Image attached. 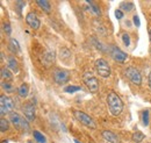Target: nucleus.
<instances>
[{"mask_svg":"<svg viewBox=\"0 0 151 143\" xmlns=\"http://www.w3.org/2000/svg\"><path fill=\"white\" fill-rule=\"evenodd\" d=\"M26 22L30 28H33L35 30L38 29L40 26H41V21H40V19L37 18V15L35 13H28L26 15Z\"/></svg>","mask_w":151,"mask_h":143,"instance_id":"nucleus-9","label":"nucleus"},{"mask_svg":"<svg viewBox=\"0 0 151 143\" xmlns=\"http://www.w3.org/2000/svg\"><path fill=\"white\" fill-rule=\"evenodd\" d=\"M92 41H93V42L95 43V47H96V48H99V49H100L101 51H105V48H104V47L101 46V43H100V42H98V41H96L95 38H92Z\"/></svg>","mask_w":151,"mask_h":143,"instance_id":"nucleus-30","label":"nucleus"},{"mask_svg":"<svg viewBox=\"0 0 151 143\" xmlns=\"http://www.w3.org/2000/svg\"><path fill=\"white\" fill-rule=\"evenodd\" d=\"M13 108H14V103L9 97H7V95L0 97V114H1V116L6 115V114H11Z\"/></svg>","mask_w":151,"mask_h":143,"instance_id":"nucleus-5","label":"nucleus"},{"mask_svg":"<svg viewBox=\"0 0 151 143\" xmlns=\"http://www.w3.org/2000/svg\"><path fill=\"white\" fill-rule=\"evenodd\" d=\"M34 139L37 141L38 143H45L47 142V139H45V136L43 135V134H41L38 130H34Z\"/></svg>","mask_w":151,"mask_h":143,"instance_id":"nucleus-20","label":"nucleus"},{"mask_svg":"<svg viewBox=\"0 0 151 143\" xmlns=\"http://www.w3.org/2000/svg\"><path fill=\"white\" fill-rule=\"evenodd\" d=\"M36 2H37L38 6L41 7L42 11H44L45 13H50V11H51V5H50L49 1H47V0H37Z\"/></svg>","mask_w":151,"mask_h":143,"instance_id":"nucleus-14","label":"nucleus"},{"mask_svg":"<svg viewBox=\"0 0 151 143\" xmlns=\"http://www.w3.org/2000/svg\"><path fill=\"white\" fill-rule=\"evenodd\" d=\"M75 143H80V142H79L78 140H75Z\"/></svg>","mask_w":151,"mask_h":143,"instance_id":"nucleus-33","label":"nucleus"},{"mask_svg":"<svg viewBox=\"0 0 151 143\" xmlns=\"http://www.w3.org/2000/svg\"><path fill=\"white\" fill-rule=\"evenodd\" d=\"M28 143H33V142H32V141H29V142H28Z\"/></svg>","mask_w":151,"mask_h":143,"instance_id":"nucleus-36","label":"nucleus"},{"mask_svg":"<svg viewBox=\"0 0 151 143\" xmlns=\"http://www.w3.org/2000/svg\"><path fill=\"white\" fill-rule=\"evenodd\" d=\"M2 143H8L7 141H2Z\"/></svg>","mask_w":151,"mask_h":143,"instance_id":"nucleus-34","label":"nucleus"},{"mask_svg":"<svg viewBox=\"0 0 151 143\" xmlns=\"http://www.w3.org/2000/svg\"><path fill=\"white\" fill-rule=\"evenodd\" d=\"M73 115H75V118L81 124V125L86 126V127H88V128H91V129H95V128H96V125H95L94 120H93L90 115H87L86 113H84V112H81V110H78V109H75V110H73Z\"/></svg>","mask_w":151,"mask_h":143,"instance_id":"nucleus-3","label":"nucleus"},{"mask_svg":"<svg viewBox=\"0 0 151 143\" xmlns=\"http://www.w3.org/2000/svg\"><path fill=\"white\" fill-rule=\"evenodd\" d=\"M8 68L9 69H12L13 71L15 72V73H18L19 72V65H18V62H17V59L14 58V57H8Z\"/></svg>","mask_w":151,"mask_h":143,"instance_id":"nucleus-15","label":"nucleus"},{"mask_svg":"<svg viewBox=\"0 0 151 143\" xmlns=\"http://www.w3.org/2000/svg\"><path fill=\"white\" fill-rule=\"evenodd\" d=\"M1 87L5 90L6 92H8V93L14 92V87H13V86H12V84H11V83H8V82H2V83H1Z\"/></svg>","mask_w":151,"mask_h":143,"instance_id":"nucleus-21","label":"nucleus"},{"mask_svg":"<svg viewBox=\"0 0 151 143\" xmlns=\"http://www.w3.org/2000/svg\"><path fill=\"white\" fill-rule=\"evenodd\" d=\"M115 18L117 19V20L122 19L123 18V12H122L121 9H116V11H115Z\"/></svg>","mask_w":151,"mask_h":143,"instance_id":"nucleus-27","label":"nucleus"},{"mask_svg":"<svg viewBox=\"0 0 151 143\" xmlns=\"http://www.w3.org/2000/svg\"><path fill=\"white\" fill-rule=\"evenodd\" d=\"M120 7H121L123 11L130 12L132 8H134V4H132V2H122V4L120 5Z\"/></svg>","mask_w":151,"mask_h":143,"instance_id":"nucleus-23","label":"nucleus"},{"mask_svg":"<svg viewBox=\"0 0 151 143\" xmlns=\"http://www.w3.org/2000/svg\"><path fill=\"white\" fill-rule=\"evenodd\" d=\"M64 91L66 92V93H75L77 91H80V87L79 86H75V85H70V86H66Z\"/></svg>","mask_w":151,"mask_h":143,"instance_id":"nucleus-24","label":"nucleus"},{"mask_svg":"<svg viewBox=\"0 0 151 143\" xmlns=\"http://www.w3.org/2000/svg\"><path fill=\"white\" fill-rule=\"evenodd\" d=\"M101 134H102V137H104L107 142L120 143V139H119V136H117L116 134H114L113 131H111V130H104Z\"/></svg>","mask_w":151,"mask_h":143,"instance_id":"nucleus-12","label":"nucleus"},{"mask_svg":"<svg viewBox=\"0 0 151 143\" xmlns=\"http://www.w3.org/2000/svg\"><path fill=\"white\" fill-rule=\"evenodd\" d=\"M111 56L113 57L114 61H116L119 63H123L127 59V54L124 51H122L120 48L115 47V46L111 47Z\"/></svg>","mask_w":151,"mask_h":143,"instance_id":"nucleus-7","label":"nucleus"},{"mask_svg":"<svg viewBox=\"0 0 151 143\" xmlns=\"http://www.w3.org/2000/svg\"><path fill=\"white\" fill-rule=\"evenodd\" d=\"M0 130L1 131L8 130V122L6 119H0Z\"/></svg>","mask_w":151,"mask_h":143,"instance_id":"nucleus-25","label":"nucleus"},{"mask_svg":"<svg viewBox=\"0 0 151 143\" xmlns=\"http://www.w3.org/2000/svg\"><path fill=\"white\" fill-rule=\"evenodd\" d=\"M150 41H151V30H150Z\"/></svg>","mask_w":151,"mask_h":143,"instance_id":"nucleus-35","label":"nucleus"},{"mask_svg":"<svg viewBox=\"0 0 151 143\" xmlns=\"http://www.w3.org/2000/svg\"><path fill=\"white\" fill-rule=\"evenodd\" d=\"M132 21H134V23H135L136 27H139V26H141V21H139L138 15H134V17H132Z\"/></svg>","mask_w":151,"mask_h":143,"instance_id":"nucleus-28","label":"nucleus"},{"mask_svg":"<svg viewBox=\"0 0 151 143\" xmlns=\"http://www.w3.org/2000/svg\"><path fill=\"white\" fill-rule=\"evenodd\" d=\"M149 86L151 87V72L149 73Z\"/></svg>","mask_w":151,"mask_h":143,"instance_id":"nucleus-32","label":"nucleus"},{"mask_svg":"<svg viewBox=\"0 0 151 143\" xmlns=\"http://www.w3.org/2000/svg\"><path fill=\"white\" fill-rule=\"evenodd\" d=\"M9 50L14 54H21V48H20L19 42L15 38H11L9 40Z\"/></svg>","mask_w":151,"mask_h":143,"instance_id":"nucleus-13","label":"nucleus"},{"mask_svg":"<svg viewBox=\"0 0 151 143\" xmlns=\"http://www.w3.org/2000/svg\"><path fill=\"white\" fill-rule=\"evenodd\" d=\"M9 120H11V122L13 124V126H14L17 129H19V130L28 131L29 128H30L28 121H27L24 118H22L20 114L15 113V112H12V113L9 114Z\"/></svg>","mask_w":151,"mask_h":143,"instance_id":"nucleus-2","label":"nucleus"},{"mask_svg":"<svg viewBox=\"0 0 151 143\" xmlns=\"http://www.w3.org/2000/svg\"><path fill=\"white\" fill-rule=\"evenodd\" d=\"M124 76L129 79V82L132 83L134 85L139 86L141 83H142V76H141L139 71H138L136 68H132V66L128 68V69L124 71Z\"/></svg>","mask_w":151,"mask_h":143,"instance_id":"nucleus-6","label":"nucleus"},{"mask_svg":"<svg viewBox=\"0 0 151 143\" xmlns=\"http://www.w3.org/2000/svg\"><path fill=\"white\" fill-rule=\"evenodd\" d=\"M95 70L104 78H107L111 76V66L107 63V61L104 58H99L95 61Z\"/></svg>","mask_w":151,"mask_h":143,"instance_id":"nucleus-4","label":"nucleus"},{"mask_svg":"<svg viewBox=\"0 0 151 143\" xmlns=\"http://www.w3.org/2000/svg\"><path fill=\"white\" fill-rule=\"evenodd\" d=\"M142 122H143L144 126L149 125V110L148 109L142 112Z\"/></svg>","mask_w":151,"mask_h":143,"instance_id":"nucleus-22","label":"nucleus"},{"mask_svg":"<svg viewBox=\"0 0 151 143\" xmlns=\"http://www.w3.org/2000/svg\"><path fill=\"white\" fill-rule=\"evenodd\" d=\"M4 29H5V32L7 33V35H11L12 29H11V26H9L8 23H5V25H4Z\"/></svg>","mask_w":151,"mask_h":143,"instance_id":"nucleus-29","label":"nucleus"},{"mask_svg":"<svg viewBox=\"0 0 151 143\" xmlns=\"http://www.w3.org/2000/svg\"><path fill=\"white\" fill-rule=\"evenodd\" d=\"M84 82H85L86 86L88 87V90H90L91 92L95 93V92L99 90V82H98V79H96L95 77H93V76H88V74H86Z\"/></svg>","mask_w":151,"mask_h":143,"instance_id":"nucleus-10","label":"nucleus"},{"mask_svg":"<svg viewBox=\"0 0 151 143\" xmlns=\"http://www.w3.org/2000/svg\"><path fill=\"white\" fill-rule=\"evenodd\" d=\"M1 78H2V80L5 82H12L13 80V76H12V73L8 71V69H6V68H2L1 69Z\"/></svg>","mask_w":151,"mask_h":143,"instance_id":"nucleus-16","label":"nucleus"},{"mask_svg":"<svg viewBox=\"0 0 151 143\" xmlns=\"http://www.w3.org/2000/svg\"><path fill=\"white\" fill-rule=\"evenodd\" d=\"M35 106L32 104V103H27L24 106H23V113H24V116L27 120L29 121H33L35 120Z\"/></svg>","mask_w":151,"mask_h":143,"instance_id":"nucleus-11","label":"nucleus"},{"mask_svg":"<svg viewBox=\"0 0 151 143\" xmlns=\"http://www.w3.org/2000/svg\"><path fill=\"white\" fill-rule=\"evenodd\" d=\"M26 5V2L24 1H17V6L19 7V11H21L22 9V7Z\"/></svg>","mask_w":151,"mask_h":143,"instance_id":"nucleus-31","label":"nucleus"},{"mask_svg":"<svg viewBox=\"0 0 151 143\" xmlns=\"http://www.w3.org/2000/svg\"><path fill=\"white\" fill-rule=\"evenodd\" d=\"M54 79L57 84L62 85L70 80V73L65 70H56L54 73Z\"/></svg>","mask_w":151,"mask_h":143,"instance_id":"nucleus-8","label":"nucleus"},{"mask_svg":"<svg viewBox=\"0 0 151 143\" xmlns=\"http://www.w3.org/2000/svg\"><path fill=\"white\" fill-rule=\"evenodd\" d=\"M107 104L109 112L113 114L114 116H117L121 114L122 109H123V103L121 100V98L115 93V92H109L107 95Z\"/></svg>","mask_w":151,"mask_h":143,"instance_id":"nucleus-1","label":"nucleus"},{"mask_svg":"<svg viewBox=\"0 0 151 143\" xmlns=\"http://www.w3.org/2000/svg\"><path fill=\"white\" fill-rule=\"evenodd\" d=\"M86 4H87V5H90V7H88V8L92 11V13H94L95 15L100 17V14H101V11H100V8H99V7L95 5L93 1H86Z\"/></svg>","mask_w":151,"mask_h":143,"instance_id":"nucleus-18","label":"nucleus"},{"mask_svg":"<svg viewBox=\"0 0 151 143\" xmlns=\"http://www.w3.org/2000/svg\"><path fill=\"white\" fill-rule=\"evenodd\" d=\"M18 93H19V95L21 98H26V97L28 95V93H29V87H28V85L24 84V83L21 84V86L18 89Z\"/></svg>","mask_w":151,"mask_h":143,"instance_id":"nucleus-17","label":"nucleus"},{"mask_svg":"<svg viewBox=\"0 0 151 143\" xmlns=\"http://www.w3.org/2000/svg\"><path fill=\"white\" fill-rule=\"evenodd\" d=\"M122 41H123L124 46H127V47L130 46V37H129L128 34H123V35H122Z\"/></svg>","mask_w":151,"mask_h":143,"instance_id":"nucleus-26","label":"nucleus"},{"mask_svg":"<svg viewBox=\"0 0 151 143\" xmlns=\"http://www.w3.org/2000/svg\"><path fill=\"white\" fill-rule=\"evenodd\" d=\"M144 137H145V135H144L142 131H136V133L132 134V141L136 143L142 142V141L144 140Z\"/></svg>","mask_w":151,"mask_h":143,"instance_id":"nucleus-19","label":"nucleus"}]
</instances>
